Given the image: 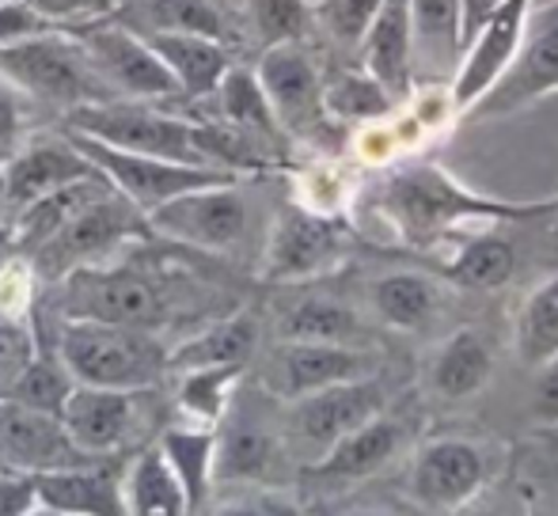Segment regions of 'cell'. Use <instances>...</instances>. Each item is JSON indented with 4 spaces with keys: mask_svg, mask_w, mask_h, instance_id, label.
Masks as SVG:
<instances>
[{
    "mask_svg": "<svg viewBox=\"0 0 558 516\" xmlns=\"http://www.w3.org/2000/svg\"><path fill=\"white\" fill-rule=\"evenodd\" d=\"M243 365H214V369H191L183 372L179 384V406L202 426H217L228 410V395H232L235 380H240Z\"/></svg>",
    "mask_w": 558,
    "mask_h": 516,
    "instance_id": "8d00e7d4",
    "label": "cell"
},
{
    "mask_svg": "<svg viewBox=\"0 0 558 516\" xmlns=\"http://www.w3.org/2000/svg\"><path fill=\"white\" fill-rule=\"evenodd\" d=\"M399 99L376 81L368 69H342L331 84H324V111L342 122H373L396 111Z\"/></svg>",
    "mask_w": 558,
    "mask_h": 516,
    "instance_id": "e575fe53",
    "label": "cell"
},
{
    "mask_svg": "<svg viewBox=\"0 0 558 516\" xmlns=\"http://www.w3.org/2000/svg\"><path fill=\"white\" fill-rule=\"evenodd\" d=\"M555 209H558V198H555Z\"/></svg>",
    "mask_w": 558,
    "mask_h": 516,
    "instance_id": "9f6ffc18",
    "label": "cell"
},
{
    "mask_svg": "<svg viewBox=\"0 0 558 516\" xmlns=\"http://www.w3.org/2000/svg\"><path fill=\"white\" fill-rule=\"evenodd\" d=\"M258 346V319L251 311H235L228 319H217L202 334L186 339L179 349H171V372L214 369V365H247V357Z\"/></svg>",
    "mask_w": 558,
    "mask_h": 516,
    "instance_id": "4316f807",
    "label": "cell"
},
{
    "mask_svg": "<svg viewBox=\"0 0 558 516\" xmlns=\"http://www.w3.org/2000/svg\"><path fill=\"white\" fill-rule=\"evenodd\" d=\"M490 456L463 437H437L418 449L407 475V497L426 513H463L490 487Z\"/></svg>",
    "mask_w": 558,
    "mask_h": 516,
    "instance_id": "ba28073f",
    "label": "cell"
},
{
    "mask_svg": "<svg viewBox=\"0 0 558 516\" xmlns=\"http://www.w3.org/2000/svg\"><path fill=\"white\" fill-rule=\"evenodd\" d=\"M281 339L286 342H335V346H357L361 319L345 304L327 296H304L281 316Z\"/></svg>",
    "mask_w": 558,
    "mask_h": 516,
    "instance_id": "d6a6232c",
    "label": "cell"
},
{
    "mask_svg": "<svg viewBox=\"0 0 558 516\" xmlns=\"http://www.w3.org/2000/svg\"><path fill=\"white\" fill-rule=\"evenodd\" d=\"M8 244H12V236H8V224H0V251H4Z\"/></svg>",
    "mask_w": 558,
    "mask_h": 516,
    "instance_id": "f5cc1de1",
    "label": "cell"
},
{
    "mask_svg": "<svg viewBox=\"0 0 558 516\" xmlns=\"http://www.w3.org/2000/svg\"><path fill=\"white\" fill-rule=\"evenodd\" d=\"M43 30H58L43 12L27 4V0H0V46L23 42V38H35Z\"/></svg>",
    "mask_w": 558,
    "mask_h": 516,
    "instance_id": "7bdbcfd3",
    "label": "cell"
},
{
    "mask_svg": "<svg viewBox=\"0 0 558 516\" xmlns=\"http://www.w3.org/2000/svg\"><path fill=\"white\" fill-rule=\"evenodd\" d=\"M118 4H122V0H114V8H118Z\"/></svg>",
    "mask_w": 558,
    "mask_h": 516,
    "instance_id": "11a10c76",
    "label": "cell"
},
{
    "mask_svg": "<svg viewBox=\"0 0 558 516\" xmlns=\"http://www.w3.org/2000/svg\"><path fill=\"white\" fill-rule=\"evenodd\" d=\"M209 516H301V509L286 497H247V502L221 505Z\"/></svg>",
    "mask_w": 558,
    "mask_h": 516,
    "instance_id": "c3c4849f",
    "label": "cell"
},
{
    "mask_svg": "<svg viewBox=\"0 0 558 516\" xmlns=\"http://www.w3.org/2000/svg\"><path fill=\"white\" fill-rule=\"evenodd\" d=\"M153 236L198 247V251H232L247 232V201L235 183H214L186 191L156 206L145 217Z\"/></svg>",
    "mask_w": 558,
    "mask_h": 516,
    "instance_id": "30bf717a",
    "label": "cell"
},
{
    "mask_svg": "<svg viewBox=\"0 0 558 516\" xmlns=\"http://www.w3.org/2000/svg\"><path fill=\"white\" fill-rule=\"evenodd\" d=\"M73 35L84 42L88 58L96 61V69L104 73V81L111 84L118 99H171L179 96V81L171 76V69L160 61V53L153 50L141 30L122 27L111 15H99L81 27H73Z\"/></svg>",
    "mask_w": 558,
    "mask_h": 516,
    "instance_id": "9c48e42d",
    "label": "cell"
},
{
    "mask_svg": "<svg viewBox=\"0 0 558 516\" xmlns=\"http://www.w3.org/2000/svg\"><path fill=\"white\" fill-rule=\"evenodd\" d=\"M99 175V168L65 137H35L27 145L15 148V156L4 163V183H8V213H20L23 206L46 198V194L61 191V186L76 183V179ZM12 221V217H8Z\"/></svg>",
    "mask_w": 558,
    "mask_h": 516,
    "instance_id": "d6986e66",
    "label": "cell"
},
{
    "mask_svg": "<svg viewBox=\"0 0 558 516\" xmlns=\"http://www.w3.org/2000/svg\"><path fill=\"white\" fill-rule=\"evenodd\" d=\"M376 209L391 221V229L411 247H429L468 221H524L551 206H509L460 186L445 168L411 163L396 168L376 186Z\"/></svg>",
    "mask_w": 558,
    "mask_h": 516,
    "instance_id": "6da1fadb",
    "label": "cell"
},
{
    "mask_svg": "<svg viewBox=\"0 0 558 516\" xmlns=\"http://www.w3.org/2000/svg\"><path fill=\"white\" fill-rule=\"evenodd\" d=\"M99 171L104 179L122 194L130 206H137L141 213H153L156 206L179 198L186 191H198V186H214V183H235V171L225 168H194V163H175V160H160V156H141V152H122L111 148L104 140L81 137V133L61 130Z\"/></svg>",
    "mask_w": 558,
    "mask_h": 516,
    "instance_id": "52a82bcc",
    "label": "cell"
},
{
    "mask_svg": "<svg viewBox=\"0 0 558 516\" xmlns=\"http://www.w3.org/2000/svg\"><path fill=\"white\" fill-rule=\"evenodd\" d=\"M31 509H38L35 475L0 471V516H27Z\"/></svg>",
    "mask_w": 558,
    "mask_h": 516,
    "instance_id": "7dc6e473",
    "label": "cell"
},
{
    "mask_svg": "<svg viewBox=\"0 0 558 516\" xmlns=\"http://www.w3.org/2000/svg\"><path fill=\"white\" fill-rule=\"evenodd\" d=\"M76 388V380L69 377V369L61 365V357H43L38 354L35 361L27 365V372L20 377V384L12 388V403H23L31 410H46V414H58L61 418V406H65L69 391Z\"/></svg>",
    "mask_w": 558,
    "mask_h": 516,
    "instance_id": "f35d334b",
    "label": "cell"
},
{
    "mask_svg": "<svg viewBox=\"0 0 558 516\" xmlns=\"http://www.w3.org/2000/svg\"><path fill=\"white\" fill-rule=\"evenodd\" d=\"M368 300H373L376 316L388 327H396V331H422L434 319L437 304H441V288L426 273L396 270L368 285Z\"/></svg>",
    "mask_w": 558,
    "mask_h": 516,
    "instance_id": "83f0119b",
    "label": "cell"
},
{
    "mask_svg": "<svg viewBox=\"0 0 558 516\" xmlns=\"http://www.w3.org/2000/svg\"><path fill=\"white\" fill-rule=\"evenodd\" d=\"M0 81L12 84L20 96L61 111L118 99L73 30H43L23 42L0 46Z\"/></svg>",
    "mask_w": 558,
    "mask_h": 516,
    "instance_id": "277c9868",
    "label": "cell"
},
{
    "mask_svg": "<svg viewBox=\"0 0 558 516\" xmlns=\"http://www.w3.org/2000/svg\"><path fill=\"white\" fill-rule=\"evenodd\" d=\"M8 183H4V163H0V224H8Z\"/></svg>",
    "mask_w": 558,
    "mask_h": 516,
    "instance_id": "f907efd6",
    "label": "cell"
},
{
    "mask_svg": "<svg viewBox=\"0 0 558 516\" xmlns=\"http://www.w3.org/2000/svg\"><path fill=\"white\" fill-rule=\"evenodd\" d=\"M513 346L529 369H539L558 354V273L544 278L524 296L513 323Z\"/></svg>",
    "mask_w": 558,
    "mask_h": 516,
    "instance_id": "1f68e13d",
    "label": "cell"
},
{
    "mask_svg": "<svg viewBox=\"0 0 558 516\" xmlns=\"http://www.w3.org/2000/svg\"><path fill=\"white\" fill-rule=\"evenodd\" d=\"M111 191L114 186L107 183L104 171H99V175L76 179V183H69V186H61V191H53V194H46V198L31 201V206H23L20 213H12V221H8L12 247H20L23 255L38 251V247H43L53 232L65 229L81 209H88L92 201L107 198Z\"/></svg>",
    "mask_w": 558,
    "mask_h": 516,
    "instance_id": "cb8c5ba5",
    "label": "cell"
},
{
    "mask_svg": "<svg viewBox=\"0 0 558 516\" xmlns=\"http://www.w3.org/2000/svg\"><path fill=\"white\" fill-rule=\"evenodd\" d=\"M122 487L130 516H191V497L160 444H148L133 456Z\"/></svg>",
    "mask_w": 558,
    "mask_h": 516,
    "instance_id": "d4e9b609",
    "label": "cell"
},
{
    "mask_svg": "<svg viewBox=\"0 0 558 516\" xmlns=\"http://www.w3.org/2000/svg\"><path fill=\"white\" fill-rule=\"evenodd\" d=\"M403 426L388 414H376L373 421L357 426L353 433H345L342 441H335L316 464L308 467L316 479H331V482H353V479H368L373 471H380L384 464L396 459V452L403 449Z\"/></svg>",
    "mask_w": 558,
    "mask_h": 516,
    "instance_id": "7402d4cb",
    "label": "cell"
},
{
    "mask_svg": "<svg viewBox=\"0 0 558 516\" xmlns=\"http://www.w3.org/2000/svg\"><path fill=\"white\" fill-rule=\"evenodd\" d=\"M99 464L69 437L58 414L31 410L12 398H0V471L46 475L65 467Z\"/></svg>",
    "mask_w": 558,
    "mask_h": 516,
    "instance_id": "7c38bea8",
    "label": "cell"
},
{
    "mask_svg": "<svg viewBox=\"0 0 558 516\" xmlns=\"http://www.w3.org/2000/svg\"><path fill=\"white\" fill-rule=\"evenodd\" d=\"M357 50H361V69H368L391 96L403 99L411 91V76H414L411 0H384Z\"/></svg>",
    "mask_w": 558,
    "mask_h": 516,
    "instance_id": "44dd1931",
    "label": "cell"
},
{
    "mask_svg": "<svg viewBox=\"0 0 558 516\" xmlns=\"http://www.w3.org/2000/svg\"><path fill=\"white\" fill-rule=\"evenodd\" d=\"M163 456L171 459L179 482H183L191 509L206 502L209 487H214V467H217V429L214 426H171L160 437Z\"/></svg>",
    "mask_w": 558,
    "mask_h": 516,
    "instance_id": "4dcf8cb0",
    "label": "cell"
},
{
    "mask_svg": "<svg viewBox=\"0 0 558 516\" xmlns=\"http://www.w3.org/2000/svg\"><path fill=\"white\" fill-rule=\"evenodd\" d=\"M274 441L258 426H232L228 433L217 437V467L214 482H235L255 479L270 464Z\"/></svg>",
    "mask_w": 558,
    "mask_h": 516,
    "instance_id": "74e56055",
    "label": "cell"
},
{
    "mask_svg": "<svg viewBox=\"0 0 558 516\" xmlns=\"http://www.w3.org/2000/svg\"><path fill=\"white\" fill-rule=\"evenodd\" d=\"M58 357L76 384L153 391L171 372L168 349L153 331L88 319H61Z\"/></svg>",
    "mask_w": 558,
    "mask_h": 516,
    "instance_id": "7a4b0ae2",
    "label": "cell"
},
{
    "mask_svg": "<svg viewBox=\"0 0 558 516\" xmlns=\"http://www.w3.org/2000/svg\"><path fill=\"white\" fill-rule=\"evenodd\" d=\"M255 76L263 84L266 99H270L274 114H278L281 130L301 133L312 130L324 119V76L312 53L301 42H278L266 46L263 58L255 65Z\"/></svg>",
    "mask_w": 558,
    "mask_h": 516,
    "instance_id": "9a60e30c",
    "label": "cell"
},
{
    "mask_svg": "<svg viewBox=\"0 0 558 516\" xmlns=\"http://www.w3.org/2000/svg\"><path fill=\"white\" fill-rule=\"evenodd\" d=\"M38 357L35 331L23 319H0V398L12 395L27 365Z\"/></svg>",
    "mask_w": 558,
    "mask_h": 516,
    "instance_id": "b9f144b4",
    "label": "cell"
},
{
    "mask_svg": "<svg viewBox=\"0 0 558 516\" xmlns=\"http://www.w3.org/2000/svg\"><path fill=\"white\" fill-rule=\"evenodd\" d=\"M384 0H312V20L335 38L338 46H361Z\"/></svg>",
    "mask_w": 558,
    "mask_h": 516,
    "instance_id": "ab89813d",
    "label": "cell"
},
{
    "mask_svg": "<svg viewBox=\"0 0 558 516\" xmlns=\"http://www.w3.org/2000/svg\"><path fill=\"white\" fill-rule=\"evenodd\" d=\"M35 12H43L53 27H81L88 20L114 12V0H27Z\"/></svg>",
    "mask_w": 558,
    "mask_h": 516,
    "instance_id": "ee69618b",
    "label": "cell"
},
{
    "mask_svg": "<svg viewBox=\"0 0 558 516\" xmlns=\"http://www.w3.org/2000/svg\"><path fill=\"white\" fill-rule=\"evenodd\" d=\"M517 270V251L506 236H475L456 251V258L448 262V281L460 288H478V293H490L501 288Z\"/></svg>",
    "mask_w": 558,
    "mask_h": 516,
    "instance_id": "836d02e7",
    "label": "cell"
},
{
    "mask_svg": "<svg viewBox=\"0 0 558 516\" xmlns=\"http://www.w3.org/2000/svg\"><path fill=\"white\" fill-rule=\"evenodd\" d=\"M251 15L266 46L301 42L312 23V0H251Z\"/></svg>",
    "mask_w": 558,
    "mask_h": 516,
    "instance_id": "60d3db41",
    "label": "cell"
},
{
    "mask_svg": "<svg viewBox=\"0 0 558 516\" xmlns=\"http://www.w3.org/2000/svg\"><path fill=\"white\" fill-rule=\"evenodd\" d=\"M373 354L357 346H335V342H281L274 357L266 361L263 384L270 395L296 403V398L324 391L345 380L373 377Z\"/></svg>",
    "mask_w": 558,
    "mask_h": 516,
    "instance_id": "5bb4252c",
    "label": "cell"
},
{
    "mask_svg": "<svg viewBox=\"0 0 558 516\" xmlns=\"http://www.w3.org/2000/svg\"><path fill=\"white\" fill-rule=\"evenodd\" d=\"M532 418L544 429H558V354L536 369V388H532Z\"/></svg>",
    "mask_w": 558,
    "mask_h": 516,
    "instance_id": "bcb514c9",
    "label": "cell"
},
{
    "mask_svg": "<svg viewBox=\"0 0 558 516\" xmlns=\"http://www.w3.org/2000/svg\"><path fill=\"white\" fill-rule=\"evenodd\" d=\"M555 433H558V429H555Z\"/></svg>",
    "mask_w": 558,
    "mask_h": 516,
    "instance_id": "6f0895ef",
    "label": "cell"
},
{
    "mask_svg": "<svg viewBox=\"0 0 558 516\" xmlns=\"http://www.w3.org/2000/svg\"><path fill=\"white\" fill-rule=\"evenodd\" d=\"M38 505L65 516H130L122 479L99 464L35 475Z\"/></svg>",
    "mask_w": 558,
    "mask_h": 516,
    "instance_id": "ffe728a7",
    "label": "cell"
},
{
    "mask_svg": "<svg viewBox=\"0 0 558 516\" xmlns=\"http://www.w3.org/2000/svg\"><path fill=\"white\" fill-rule=\"evenodd\" d=\"M463 516H532L529 509H501V505H468Z\"/></svg>",
    "mask_w": 558,
    "mask_h": 516,
    "instance_id": "681fc988",
    "label": "cell"
},
{
    "mask_svg": "<svg viewBox=\"0 0 558 516\" xmlns=\"http://www.w3.org/2000/svg\"><path fill=\"white\" fill-rule=\"evenodd\" d=\"M61 130L81 137L104 140L122 152L160 156V160L194 163V168H217L206 152L202 119H183L175 111L153 107V99H107L65 111Z\"/></svg>",
    "mask_w": 558,
    "mask_h": 516,
    "instance_id": "3957f363",
    "label": "cell"
},
{
    "mask_svg": "<svg viewBox=\"0 0 558 516\" xmlns=\"http://www.w3.org/2000/svg\"><path fill=\"white\" fill-rule=\"evenodd\" d=\"M27 516H65V513H53V509H46V505H38V509H31Z\"/></svg>",
    "mask_w": 558,
    "mask_h": 516,
    "instance_id": "816d5d0a",
    "label": "cell"
},
{
    "mask_svg": "<svg viewBox=\"0 0 558 516\" xmlns=\"http://www.w3.org/2000/svg\"><path fill=\"white\" fill-rule=\"evenodd\" d=\"M529 12L532 0H501L471 30V38L463 42L460 65L452 73V88H448V99H452L456 111H471L501 81V73L513 65L517 50H521L524 35H529Z\"/></svg>",
    "mask_w": 558,
    "mask_h": 516,
    "instance_id": "8fae6325",
    "label": "cell"
},
{
    "mask_svg": "<svg viewBox=\"0 0 558 516\" xmlns=\"http://www.w3.org/2000/svg\"><path fill=\"white\" fill-rule=\"evenodd\" d=\"M384 403H388V395H384V384L376 377L312 391V395L293 403V433L304 444H316L319 452H327L345 433L384 414Z\"/></svg>",
    "mask_w": 558,
    "mask_h": 516,
    "instance_id": "ac0fdd59",
    "label": "cell"
},
{
    "mask_svg": "<svg viewBox=\"0 0 558 516\" xmlns=\"http://www.w3.org/2000/svg\"><path fill=\"white\" fill-rule=\"evenodd\" d=\"M414 61L456 73L463 53V0H411Z\"/></svg>",
    "mask_w": 558,
    "mask_h": 516,
    "instance_id": "f546056e",
    "label": "cell"
},
{
    "mask_svg": "<svg viewBox=\"0 0 558 516\" xmlns=\"http://www.w3.org/2000/svg\"><path fill=\"white\" fill-rule=\"evenodd\" d=\"M141 395L145 391H122V388H92L76 384L61 406L69 437L81 444L88 456L107 459L122 452L137 433L141 418Z\"/></svg>",
    "mask_w": 558,
    "mask_h": 516,
    "instance_id": "e0dca14e",
    "label": "cell"
},
{
    "mask_svg": "<svg viewBox=\"0 0 558 516\" xmlns=\"http://www.w3.org/2000/svg\"><path fill=\"white\" fill-rule=\"evenodd\" d=\"M145 30L171 35H206L225 42V15L214 0H137Z\"/></svg>",
    "mask_w": 558,
    "mask_h": 516,
    "instance_id": "d590c367",
    "label": "cell"
},
{
    "mask_svg": "<svg viewBox=\"0 0 558 516\" xmlns=\"http://www.w3.org/2000/svg\"><path fill=\"white\" fill-rule=\"evenodd\" d=\"M345 255V229L324 213L286 209L266 239L263 278L266 281H308L335 270Z\"/></svg>",
    "mask_w": 558,
    "mask_h": 516,
    "instance_id": "4fadbf2b",
    "label": "cell"
},
{
    "mask_svg": "<svg viewBox=\"0 0 558 516\" xmlns=\"http://www.w3.org/2000/svg\"><path fill=\"white\" fill-rule=\"evenodd\" d=\"M494 354L478 331H456L437 346L434 361H429V388L441 398H471L490 384Z\"/></svg>",
    "mask_w": 558,
    "mask_h": 516,
    "instance_id": "484cf974",
    "label": "cell"
},
{
    "mask_svg": "<svg viewBox=\"0 0 558 516\" xmlns=\"http://www.w3.org/2000/svg\"><path fill=\"white\" fill-rule=\"evenodd\" d=\"M342 516H384V513H376V509H353V513H342Z\"/></svg>",
    "mask_w": 558,
    "mask_h": 516,
    "instance_id": "db71d44e",
    "label": "cell"
},
{
    "mask_svg": "<svg viewBox=\"0 0 558 516\" xmlns=\"http://www.w3.org/2000/svg\"><path fill=\"white\" fill-rule=\"evenodd\" d=\"M133 236H153L145 213L137 206L122 198L118 191H111L107 198L92 201L88 209L73 217L61 232H53L38 251H31V270L38 281H61L65 273L92 266L96 258L111 255L118 244Z\"/></svg>",
    "mask_w": 558,
    "mask_h": 516,
    "instance_id": "8992f818",
    "label": "cell"
},
{
    "mask_svg": "<svg viewBox=\"0 0 558 516\" xmlns=\"http://www.w3.org/2000/svg\"><path fill=\"white\" fill-rule=\"evenodd\" d=\"M209 99H214V111L221 126H232L255 140H270V137H278V133H286L278 114H274L270 99H266L263 84H258V76L251 73V69L232 65Z\"/></svg>",
    "mask_w": 558,
    "mask_h": 516,
    "instance_id": "f1b7e54d",
    "label": "cell"
},
{
    "mask_svg": "<svg viewBox=\"0 0 558 516\" xmlns=\"http://www.w3.org/2000/svg\"><path fill=\"white\" fill-rule=\"evenodd\" d=\"M53 296V311L61 319H88V323H114V327H141L156 331L163 323V296L153 281H145L137 270L122 266H81L65 273Z\"/></svg>",
    "mask_w": 558,
    "mask_h": 516,
    "instance_id": "5b68a950",
    "label": "cell"
},
{
    "mask_svg": "<svg viewBox=\"0 0 558 516\" xmlns=\"http://www.w3.org/2000/svg\"><path fill=\"white\" fill-rule=\"evenodd\" d=\"M23 145V99L8 81H0V163L15 156Z\"/></svg>",
    "mask_w": 558,
    "mask_h": 516,
    "instance_id": "f6af8a7d",
    "label": "cell"
},
{
    "mask_svg": "<svg viewBox=\"0 0 558 516\" xmlns=\"http://www.w3.org/2000/svg\"><path fill=\"white\" fill-rule=\"evenodd\" d=\"M555 516H558V513H555Z\"/></svg>",
    "mask_w": 558,
    "mask_h": 516,
    "instance_id": "680465c9",
    "label": "cell"
},
{
    "mask_svg": "<svg viewBox=\"0 0 558 516\" xmlns=\"http://www.w3.org/2000/svg\"><path fill=\"white\" fill-rule=\"evenodd\" d=\"M141 35L153 42V50L160 53V61L179 81V96L209 99L232 69V58H228V46L221 38L171 35V30H141Z\"/></svg>",
    "mask_w": 558,
    "mask_h": 516,
    "instance_id": "603a6c76",
    "label": "cell"
},
{
    "mask_svg": "<svg viewBox=\"0 0 558 516\" xmlns=\"http://www.w3.org/2000/svg\"><path fill=\"white\" fill-rule=\"evenodd\" d=\"M558 91V8L539 20V27L517 50L513 65L501 73V81L471 107L475 119H506L521 107Z\"/></svg>",
    "mask_w": 558,
    "mask_h": 516,
    "instance_id": "2e32d148",
    "label": "cell"
}]
</instances>
